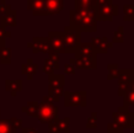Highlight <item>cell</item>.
<instances>
[{
	"mask_svg": "<svg viewBox=\"0 0 134 133\" xmlns=\"http://www.w3.org/2000/svg\"><path fill=\"white\" fill-rule=\"evenodd\" d=\"M69 25L80 32H95L98 28L95 7L72 9L69 12Z\"/></svg>",
	"mask_w": 134,
	"mask_h": 133,
	"instance_id": "obj_1",
	"label": "cell"
},
{
	"mask_svg": "<svg viewBox=\"0 0 134 133\" xmlns=\"http://www.w3.org/2000/svg\"><path fill=\"white\" fill-rule=\"evenodd\" d=\"M58 112V106L51 99V97L45 96L42 98V101L39 104V111H38L37 119L40 123H44V124H51L52 121H54L59 118Z\"/></svg>",
	"mask_w": 134,
	"mask_h": 133,
	"instance_id": "obj_2",
	"label": "cell"
},
{
	"mask_svg": "<svg viewBox=\"0 0 134 133\" xmlns=\"http://www.w3.org/2000/svg\"><path fill=\"white\" fill-rule=\"evenodd\" d=\"M61 37L65 45V53H75L81 44V32L72 27L71 25L65 26L64 31H61Z\"/></svg>",
	"mask_w": 134,
	"mask_h": 133,
	"instance_id": "obj_3",
	"label": "cell"
},
{
	"mask_svg": "<svg viewBox=\"0 0 134 133\" xmlns=\"http://www.w3.org/2000/svg\"><path fill=\"white\" fill-rule=\"evenodd\" d=\"M64 86H65V77L63 74H51L48 75V96L54 103L60 101L64 97Z\"/></svg>",
	"mask_w": 134,
	"mask_h": 133,
	"instance_id": "obj_4",
	"label": "cell"
},
{
	"mask_svg": "<svg viewBox=\"0 0 134 133\" xmlns=\"http://www.w3.org/2000/svg\"><path fill=\"white\" fill-rule=\"evenodd\" d=\"M64 105L66 107H86L87 106V92L86 91H65Z\"/></svg>",
	"mask_w": 134,
	"mask_h": 133,
	"instance_id": "obj_5",
	"label": "cell"
},
{
	"mask_svg": "<svg viewBox=\"0 0 134 133\" xmlns=\"http://www.w3.org/2000/svg\"><path fill=\"white\" fill-rule=\"evenodd\" d=\"M112 117H113V121L124 129H133L134 127V114L130 112L128 107L126 106H120L118 111L113 113Z\"/></svg>",
	"mask_w": 134,
	"mask_h": 133,
	"instance_id": "obj_6",
	"label": "cell"
},
{
	"mask_svg": "<svg viewBox=\"0 0 134 133\" xmlns=\"http://www.w3.org/2000/svg\"><path fill=\"white\" fill-rule=\"evenodd\" d=\"M113 1L112 0H97V18L98 21H112L113 14Z\"/></svg>",
	"mask_w": 134,
	"mask_h": 133,
	"instance_id": "obj_7",
	"label": "cell"
},
{
	"mask_svg": "<svg viewBox=\"0 0 134 133\" xmlns=\"http://www.w3.org/2000/svg\"><path fill=\"white\" fill-rule=\"evenodd\" d=\"M69 63L79 70H95L97 68V56L74 54V58H72Z\"/></svg>",
	"mask_w": 134,
	"mask_h": 133,
	"instance_id": "obj_8",
	"label": "cell"
},
{
	"mask_svg": "<svg viewBox=\"0 0 134 133\" xmlns=\"http://www.w3.org/2000/svg\"><path fill=\"white\" fill-rule=\"evenodd\" d=\"M27 47L32 48L33 53H39V52H42V53H48L52 49L51 47V42H49L48 37H34L32 39V41L28 42Z\"/></svg>",
	"mask_w": 134,
	"mask_h": 133,
	"instance_id": "obj_9",
	"label": "cell"
},
{
	"mask_svg": "<svg viewBox=\"0 0 134 133\" xmlns=\"http://www.w3.org/2000/svg\"><path fill=\"white\" fill-rule=\"evenodd\" d=\"M48 58L45 59V64H44V73H46L47 75H51L54 73V71L60 68V58H59V53H57L55 51L51 49L48 52Z\"/></svg>",
	"mask_w": 134,
	"mask_h": 133,
	"instance_id": "obj_10",
	"label": "cell"
},
{
	"mask_svg": "<svg viewBox=\"0 0 134 133\" xmlns=\"http://www.w3.org/2000/svg\"><path fill=\"white\" fill-rule=\"evenodd\" d=\"M23 127V120L20 118L0 119V133H16L18 129Z\"/></svg>",
	"mask_w": 134,
	"mask_h": 133,
	"instance_id": "obj_11",
	"label": "cell"
},
{
	"mask_svg": "<svg viewBox=\"0 0 134 133\" xmlns=\"http://www.w3.org/2000/svg\"><path fill=\"white\" fill-rule=\"evenodd\" d=\"M71 132V119L66 118H58L57 120L48 124V133H69Z\"/></svg>",
	"mask_w": 134,
	"mask_h": 133,
	"instance_id": "obj_12",
	"label": "cell"
},
{
	"mask_svg": "<svg viewBox=\"0 0 134 133\" xmlns=\"http://www.w3.org/2000/svg\"><path fill=\"white\" fill-rule=\"evenodd\" d=\"M48 39L51 42V47L53 51L57 53H65V45H64V40L61 37V33L58 31H51L48 33Z\"/></svg>",
	"mask_w": 134,
	"mask_h": 133,
	"instance_id": "obj_13",
	"label": "cell"
},
{
	"mask_svg": "<svg viewBox=\"0 0 134 133\" xmlns=\"http://www.w3.org/2000/svg\"><path fill=\"white\" fill-rule=\"evenodd\" d=\"M91 42H92L93 47H94L95 52L98 54H106L108 52V49L113 47V42L108 41V39L106 37H102V38L94 37L92 38Z\"/></svg>",
	"mask_w": 134,
	"mask_h": 133,
	"instance_id": "obj_14",
	"label": "cell"
},
{
	"mask_svg": "<svg viewBox=\"0 0 134 133\" xmlns=\"http://www.w3.org/2000/svg\"><path fill=\"white\" fill-rule=\"evenodd\" d=\"M27 9L33 15H47L46 0H27Z\"/></svg>",
	"mask_w": 134,
	"mask_h": 133,
	"instance_id": "obj_15",
	"label": "cell"
},
{
	"mask_svg": "<svg viewBox=\"0 0 134 133\" xmlns=\"http://www.w3.org/2000/svg\"><path fill=\"white\" fill-rule=\"evenodd\" d=\"M0 26L2 27H15L16 26V11L9 9L0 15Z\"/></svg>",
	"mask_w": 134,
	"mask_h": 133,
	"instance_id": "obj_16",
	"label": "cell"
},
{
	"mask_svg": "<svg viewBox=\"0 0 134 133\" xmlns=\"http://www.w3.org/2000/svg\"><path fill=\"white\" fill-rule=\"evenodd\" d=\"M38 64H34L33 63L32 59H28L26 63H24L21 65V74L23 75H26L28 80H32L33 77L37 74L38 72Z\"/></svg>",
	"mask_w": 134,
	"mask_h": 133,
	"instance_id": "obj_17",
	"label": "cell"
},
{
	"mask_svg": "<svg viewBox=\"0 0 134 133\" xmlns=\"http://www.w3.org/2000/svg\"><path fill=\"white\" fill-rule=\"evenodd\" d=\"M5 90L7 92H9L12 97H16L18 92L23 91V80L18 79V80H12V79H7L5 81Z\"/></svg>",
	"mask_w": 134,
	"mask_h": 133,
	"instance_id": "obj_18",
	"label": "cell"
},
{
	"mask_svg": "<svg viewBox=\"0 0 134 133\" xmlns=\"http://www.w3.org/2000/svg\"><path fill=\"white\" fill-rule=\"evenodd\" d=\"M47 15H57L64 9V0H46Z\"/></svg>",
	"mask_w": 134,
	"mask_h": 133,
	"instance_id": "obj_19",
	"label": "cell"
},
{
	"mask_svg": "<svg viewBox=\"0 0 134 133\" xmlns=\"http://www.w3.org/2000/svg\"><path fill=\"white\" fill-rule=\"evenodd\" d=\"M38 111H39V103L37 101H28L25 106L21 107V112L33 118L38 117Z\"/></svg>",
	"mask_w": 134,
	"mask_h": 133,
	"instance_id": "obj_20",
	"label": "cell"
},
{
	"mask_svg": "<svg viewBox=\"0 0 134 133\" xmlns=\"http://www.w3.org/2000/svg\"><path fill=\"white\" fill-rule=\"evenodd\" d=\"M74 54H81V56H97V52H95L94 47H93L92 42H82L79 45L78 51Z\"/></svg>",
	"mask_w": 134,
	"mask_h": 133,
	"instance_id": "obj_21",
	"label": "cell"
},
{
	"mask_svg": "<svg viewBox=\"0 0 134 133\" xmlns=\"http://www.w3.org/2000/svg\"><path fill=\"white\" fill-rule=\"evenodd\" d=\"M12 63V49L6 45L0 47V64L9 65Z\"/></svg>",
	"mask_w": 134,
	"mask_h": 133,
	"instance_id": "obj_22",
	"label": "cell"
},
{
	"mask_svg": "<svg viewBox=\"0 0 134 133\" xmlns=\"http://www.w3.org/2000/svg\"><path fill=\"white\" fill-rule=\"evenodd\" d=\"M118 81L132 82L134 79V71L133 70H119L118 73Z\"/></svg>",
	"mask_w": 134,
	"mask_h": 133,
	"instance_id": "obj_23",
	"label": "cell"
},
{
	"mask_svg": "<svg viewBox=\"0 0 134 133\" xmlns=\"http://www.w3.org/2000/svg\"><path fill=\"white\" fill-rule=\"evenodd\" d=\"M74 8H91L97 6V0H74Z\"/></svg>",
	"mask_w": 134,
	"mask_h": 133,
	"instance_id": "obj_24",
	"label": "cell"
},
{
	"mask_svg": "<svg viewBox=\"0 0 134 133\" xmlns=\"http://www.w3.org/2000/svg\"><path fill=\"white\" fill-rule=\"evenodd\" d=\"M124 20L125 21H133L134 20V5H124Z\"/></svg>",
	"mask_w": 134,
	"mask_h": 133,
	"instance_id": "obj_25",
	"label": "cell"
},
{
	"mask_svg": "<svg viewBox=\"0 0 134 133\" xmlns=\"http://www.w3.org/2000/svg\"><path fill=\"white\" fill-rule=\"evenodd\" d=\"M132 90V82L126 81H118V94L120 97H124Z\"/></svg>",
	"mask_w": 134,
	"mask_h": 133,
	"instance_id": "obj_26",
	"label": "cell"
},
{
	"mask_svg": "<svg viewBox=\"0 0 134 133\" xmlns=\"http://www.w3.org/2000/svg\"><path fill=\"white\" fill-rule=\"evenodd\" d=\"M124 38H125V31H124V26H119L118 30L114 32L112 42H113V44H122V42H124Z\"/></svg>",
	"mask_w": 134,
	"mask_h": 133,
	"instance_id": "obj_27",
	"label": "cell"
},
{
	"mask_svg": "<svg viewBox=\"0 0 134 133\" xmlns=\"http://www.w3.org/2000/svg\"><path fill=\"white\" fill-rule=\"evenodd\" d=\"M119 66L118 64H108L107 65V71H108V80H113L118 78L119 73Z\"/></svg>",
	"mask_w": 134,
	"mask_h": 133,
	"instance_id": "obj_28",
	"label": "cell"
},
{
	"mask_svg": "<svg viewBox=\"0 0 134 133\" xmlns=\"http://www.w3.org/2000/svg\"><path fill=\"white\" fill-rule=\"evenodd\" d=\"M12 37V32L11 31H7L6 27H2L0 26V47L6 45V39Z\"/></svg>",
	"mask_w": 134,
	"mask_h": 133,
	"instance_id": "obj_29",
	"label": "cell"
},
{
	"mask_svg": "<svg viewBox=\"0 0 134 133\" xmlns=\"http://www.w3.org/2000/svg\"><path fill=\"white\" fill-rule=\"evenodd\" d=\"M97 126H98V113L92 112L87 119L86 127H87V129H97Z\"/></svg>",
	"mask_w": 134,
	"mask_h": 133,
	"instance_id": "obj_30",
	"label": "cell"
},
{
	"mask_svg": "<svg viewBox=\"0 0 134 133\" xmlns=\"http://www.w3.org/2000/svg\"><path fill=\"white\" fill-rule=\"evenodd\" d=\"M124 98V106L130 107V106H134V91L131 90L126 96L122 97Z\"/></svg>",
	"mask_w": 134,
	"mask_h": 133,
	"instance_id": "obj_31",
	"label": "cell"
},
{
	"mask_svg": "<svg viewBox=\"0 0 134 133\" xmlns=\"http://www.w3.org/2000/svg\"><path fill=\"white\" fill-rule=\"evenodd\" d=\"M107 132L108 133H124V127H121L116 123L112 121L109 124H107Z\"/></svg>",
	"mask_w": 134,
	"mask_h": 133,
	"instance_id": "obj_32",
	"label": "cell"
},
{
	"mask_svg": "<svg viewBox=\"0 0 134 133\" xmlns=\"http://www.w3.org/2000/svg\"><path fill=\"white\" fill-rule=\"evenodd\" d=\"M64 71H65V74H68V75H74L76 72V68L74 65H72L71 63L69 64H65L64 66Z\"/></svg>",
	"mask_w": 134,
	"mask_h": 133,
	"instance_id": "obj_33",
	"label": "cell"
},
{
	"mask_svg": "<svg viewBox=\"0 0 134 133\" xmlns=\"http://www.w3.org/2000/svg\"><path fill=\"white\" fill-rule=\"evenodd\" d=\"M9 9H12L11 5L7 4L6 0H0V15H2L5 12L9 11Z\"/></svg>",
	"mask_w": 134,
	"mask_h": 133,
	"instance_id": "obj_34",
	"label": "cell"
},
{
	"mask_svg": "<svg viewBox=\"0 0 134 133\" xmlns=\"http://www.w3.org/2000/svg\"><path fill=\"white\" fill-rule=\"evenodd\" d=\"M21 133H39L33 127H21Z\"/></svg>",
	"mask_w": 134,
	"mask_h": 133,
	"instance_id": "obj_35",
	"label": "cell"
},
{
	"mask_svg": "<svg viewBox=\"0 0 134 133\" xmlns=\"http://www.w3.org/2000/svg\"><path fill=\"white\" fill-rule=\"evenodd\" d=\"M113 14H114V16H116L119 14V7H118V5H113Z\"/></svg>",
	"mask_w": 134,
	"mask_h": 133,
	"instance_id": "obj_36",
	"label": "cell"
},
{
	"mask_svg": "<svg viewBox=\"0 0 134 133\" xmlns=\"http://www.w3.org/2000/svg\"><path fill=\"white\" fill-rule=\"evenodd\" d=\"M132 90L134 91V79H133V81H132Z\"/></svg>",
	"mask_w": 134,
	"mask_h": 133,
	"instance_id": "obj_37",
	"label": "cell"
},
{
	"mask_svg": "<svg viewBox=\"0 0 134 133\" xmlns=\"http://www.w3.org/2000/svg\"><path fill=\"white\" fill-rule=\"evenodd\" d=\"M0 114H1V108H0Z\"/></svg>",
	"mask_w": 134,
	"mask_h": 133,
	"instance_id": "obj_38",
	"label": "cell"
},
{
	"mask_svg": "<svg viewBox=\"0 0 134 133\" xmlns=\"http://www.w3.org/2000/svg\"><path fill=\"white\" fill-rule=\"evenodd\" d=\"M133 114H134V112H133Z\"/></svg>",
	"mask_w": 134,
	"mask_h": 133,
	"instance_id": "obj_39",
	"label": "cell"
},
{
	"mask_svg": "<svg viewBox=\"0 0 134 133\" xmlns=\"http://www.w3.org/2000/svg\"><path fill=\"white\" fill-rule=\"evenodd\" d=\"M133 71H134V68H133Z\"/></svg>",
	"mask_w": 134,
	"mask_h": 133,
	"instance_id": "obj_40",
	"label": "cell"
},
{
	"mask_svg": "<svg viewBox=\"0 0 134 133\" xmlns=\"http://www.w3.org/2000/svg\"><path fill=\"white\" fill-rule=\"evenodd\" d=\"M64 1H65V0H64Z\"/></svg>",
	"mask_w": 134,
	"mask_h": 133,
	"instance_id": "obj_41",
	"label": "cell"
}]
</instances>
